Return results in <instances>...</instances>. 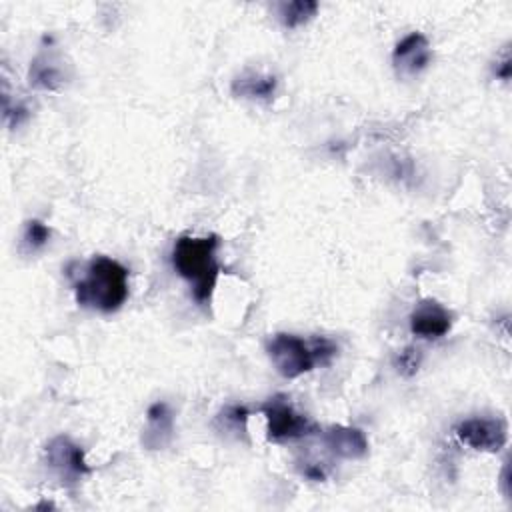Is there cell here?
I'll list each match as a JSON object with an SVG mask.
<instances>
[{
	"instance_id": "1",
	"label": "cell",
	"mask_w": 512,
	"mask_h": 512,
	"mask_svg": "<svg viewBox=\"0 0 512 512\" xmlns=\"http://www.w3.org/2000/svg\"><path fill=\"white\" fill-rule=\"evenodd\" d=\"M218 236H180L172 248V266L182 276L192 290V298L206 306L212 300L218 276L220 262L216 258Z\"/></svg>"
},
{
	"instance_id": "2",
	"label": "cell",
	"mask_w": 512,
	"mask_h": 512,
	"mask_svg": "<svg viewBox=\"0 0 512 512\" xmlns=\"http://www.w3.org/2000/svg\"><path fill=\"white\" fill-rule=\"evenodd\" d=\"M74 296L82 308L112 314L128 298V270L118 260L94 256L74 282Z\"/></svg>"
},
{
	"instance_id": "3",
	"label": "cell",
	"mask_w": 512,
	"mask_h": 512,
	"mask_svg": "<svg viewBox=\"0 0 512 512\" xmlns=\"http://www.w3.org/2000/svg\"><path fill=\"white\" fill-rule=\"evenodd\" d=\"M336 350V344L328 338L318 336L312 340H304L288 332L274 334L266 344L270 362L284 378H298L314 370V366L318 364H330V360L336 356Z\"/></svg>"
},
{
	"instance_id": "4",
	"label": "cell",
	"mask_w": 512,
	"mask_h": 512,
	"mask_svg": "<svg viewBox=\"0 0 512 512\" xmlns=\"http://www.w3.org/2000/svg\"><path fill=\"white\" fill-rule=\"evenodd\" d=\"M262 412L266 416V436L270 442H292L310 436L316 426L300 414L286 396H274L264 406Z\"/></svg>"
},
{
	"instance_id": "5",
	"label": "cell",
	"mask_w": 512,
	"mask_h": 512,
	"mask_svg": "<svg viewBox=\"0 0 512 512\" xmlns=\"http://www.w3.org/2000/svg\"><path fill=\"white\" fill-rule=\"evenodd\" d=\"M46 464L48 468L56 474V478L64 484V486H72L76 484L80 478H84L86 474L92 472V468L86 462L84 450L80 444H76L72 438L68 436H54L48 444H46Z\"/></svg>"
},
{
	"instance_id": "6",
	"label": "cell",
	"mask_w": 512,
	"mask_h": 512,
	"mask_svg": "<svg viewBox=\"0 0 512 512\" xmlns=\"http://www.w3.org/2000/svg\"><path fill=\"white\" fill-rule=\"evenodd\" d=\"M460 442L478 452H498L508 440V426L502 418H466L454 428Z\"/></svg>"
},
{
	"instance_id": "7",
	"label": "cell",
	"mask_w": 512,
	"mask_h": 512,
	"mask_svg": "<svg viewBox=\"0 0 512 512\" xmlns=\"http://www.w3.org/2000/svg\"><path fill=\"white\" fill-rule=\"evenodd\" d=\"M454 314L434 298L420 300L410 314V332L418 338L436 340L450 332Z\"/></svg>"
},
{
	"instance_id": "8",
	"label": "cell",
	"mask_w": 512,
	"mask_h": 512,
	"mask_svg": "<svg viewBox=\"0 0 512 512\" xmlns=\"http://www.w3.org/2000/svg\"><path fill=\"white\" fill-rule=\"evenodd\" d=\"M430 62H432V48L428 38L422 32H410L396 44L392 52V64L400 78L418 76L422 70L428 68Z\"/></svg>"
},
{
	"instance_id": "9",
	"label": "cell",
	"mask_w": 512,
	"mask_h": 512,
	"mask_svg": "<svg viewBox=\"0 0 512 512\" xmlns=\"http://www.w3.org/2000/svg\"><path fill=\"white\" fill-rule=\"evenodd\" d=\"M68 78H70L68 64H64V58L58 52H54L52 48L40 50L30 62L28 82L32 88L56 92V90L64 88Z\"/></svg>"
},
{
	"instance_id": "10",
	"label": "cell",
	"mask_w": 512,
	"mask_h": 512,
	"mask_svg": "<svg viewBox=\"0 0 512 512\" xmlns=\"http://www.w3.org/2000/svg\"><path fill=\"white\" fill-rule=\"evenodd\" d=\"M326 450L344 460H360L368 454V438L360 428L334 424L322 432Z\"/></svg>"
},
{
	"instance_id": "11",
	"label": "cell",
	"mask_w": 512,
	"mask_h": 512,
	"mask_svg": "<svg viewBox=\"0 0 512 512\" xmlns=\"http://www.w3.org/2000/svg\"><path fill=\"white\" fill-rule=\"evenodd\" d=\"M174 434V414L166 402H154L146 412V430L142 444L148 450L164 448Z\"/></svg>"
},
{
	"instance_id": "12",
	"label": "cell",
	"mask_w": 512,
	"mask_h": 512,
	"mask_svg": "<svg viewBox=\"0 0 512 512\" xmlns=\"http://www.w3.org/2000/svg\"><path fill=\"white\" fill-rule=\"evenodd\" d=\"M278 88V78L256 70H244L232 80V94L252 100H272Z\"/></svg>"
},
{
	"instance_id": "13",
	"label": "cell",
	"mask_w": 512,
	"mask_h": 512,
	"mask_svg": "<svg viewBox=\"0 0 512 512\" xmlns=\"http://www.w3.org/2000/svg\"><path fill=\"white\" fill-rule=\"evenodd\" d=\"M318 12V2L314 0H292L284 2L278 8V16L284 28L294 30L306 22H310Z\"/></svg>"
},
{
	"instance_id": "14",
	"label": "cell",
	"mask_w": 512,
	"mask_h": 512,
	"mask_svg": "<svg viewBox=\"0 0 512 512\" xmlns=\"http://www.w3.org/2000/svg\"><path fill=\"white\" fill-rule=\"evenodd\" d=\"M50 240V228L42 222V220H28L24 224V232H22V240H20V252L22 254H36L38 250H42Z\"/></svg>"
},
{
	"instance_id": "15",
	"label": "cell",
	"mask_w": 512,
	"mask_h": 512,
	"mask_svg": "<svg viewBox=\"0 0 512 512\" xmlns=\"http://www.w3.org/2000/svg\"><path fill=\"white\" fill-rule=\"evenodd\" d=\"M420 360H422L420 350L414 348V346H408V348H404V350L398 354V358H396V368H398L400 374L412 376V374H416V370H418V366H420Z\"/></svg>"
},
{
	"instance_id": "16",
	"label": "cell",
	"mask_w": 512,
	"mask_h": 512,
	"mask_svg": "<svg viewBox=\"0 0 512 512\" xmlns=\"http://www.w3.org/2000/svg\"><path fill=\"white\" fill-rule=\"evenodd\" d=\"M248 410L244 408V406H238V404H234V406H228V408H224L222 410V414H220V418L224 420V424L230 428V430H234V432H244L246 430V420H248Z\"/></svg>"
},
{
	"instance_id": "17",
	"label": "cell",
	"mask_w": 512,
	"mask_h": 512,
	"mask_svg": "<svg viewBox=\"0 0 512 512\" xmlns=\"http://www.w3.org/2000/svg\"><path fill=\"white\" fill-rule=\"evenodd\" d=\"M494 76H496V78H500V80H510V76H512V58H510L508 48H504L502 58H500V60H496Z\"/></svg>"
},
{
	"instance_id": "18",
	"label": "cell",
	"mask_w": 512,
	"mask_h": 512,
	"mask_svg": "<svg viewBox=\"0 0 512 512\" xmlns=\"http://www.w3.org/2000/svg\"><path fill=\"white\" fill-rule=\"evenodd\" d=\"M300 472H302V476H306L308 480H314V482L326 480V470L320 464H316V462H304Z\"/></svg>"
}]
</instances>
